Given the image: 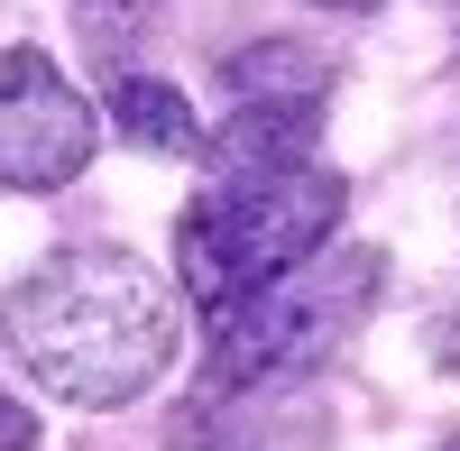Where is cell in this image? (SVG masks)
<instances>
[{
    "label": "cell",
    "mask_w": 460,
    "mask_h": 451,
    "mask_svg": "<svg viewBox=\"0 0 460 451\" xmlns=\"http://www.w3.org/2000/svg\"><path fill=\"white\" fill-rule=\"evenodd\" d=\"M111 120H120L129 147H157V157H194V147H203L184 93L157 84V74H111Z\"/></svg>",
    "instance_id": "6"
},
{
    "label": "cell",
    "mask_w": 460,
    "mask_h": 451,
    "mask_svg": "<svg viewBox=\"0 0 460 451\" xmlns=\"http://www.w3.org/2000/svg\"><path fill=\"white\" fill-rule=\"evenodd\" d=\"M10 350L65 405H129L175 359V295L129 249H56L10 295Z\"/></svg>",
    "instance_id": "1"
},
{
    "label": "cell",
    "mask_w": 460,
    "mask_h": 451,
    "mask_svg": "<svg viewBox=\"0 0 460 451\" xmlns=\"http://www.w3.org/2000/svg\"><path fill=\"white\" fill-rule=\"evenodd\" d=\"M341 175L304 166H258V175H212L175 221V277L203 314L249 305L258 286H277L295 268H314V249L341 221Z\"/></svg>",
    "instance_id": "2"
},
{
    "label": "cell",
    "mask_w": 460,
    "mask_h": 451,
    "mask_svg": "<svg viewBox=\"0 0 460 451\" xmlns=\"http://www.w3.org/2000/svg\"><path fill=\"white\" fill-rule=\"evenodd\" d=\"M368 286H377V258H341V268H323V277L295 268L277 286H258L249 305L212 314V396H240V387L286 378V368H314L341 332L359 323Z\"/></svg>",
    "instance_id": "3"
},
{
    "label": "cell",
    "mask_w": 460,
    "mask_h": 451,
    "mask_svg": "<svg viewBox=\"0 0 460 451\" xmlns=\"http://www.w3.org/2000/svg\"><path fill=\"white\" fill-rule=\"evenodd\" d=\"M28 442H37V415L19 396H0V451H28Z\"/></svg>",
    "instance_id": "8"
},
{
    "label": "cell",
    "mask_w": 460,
    "mask_h": 451,
    "mask_svg": "<svg viewBox=\"0 0 460 451\" xmlns=\"http://www.w3.org/2000/svg\"><path fill=\"white\" fill-rule=\"evenodd\" d=\"M230 93L240 102H314L323 65L304 47H249V56H230Z\"/></svg>",
    "instance_id": "7"
},
{
    "label": "cell",
    "mask_w": 460,
    "mask_h": 451,
    "mask_svg": "<svg viewBox=\"0 0 460 451\" xmlns=\"http://www.w3.org/2000/svg\"><path fill=\"white\" fill-rule=\"evenodd\" d=\"M323 10H377V0H323Z\"/></svg>",
    "instance_id": "9"
},
{
    "label": "cell",
    "mask_w": 460,
    "mask_h": 451,
    "mask_svg": "<svg viewBox=\"0 0 460 451\" xmlns=\"http://www.w3.org/2000/svg\"><path fill=\"white\" fill-rule=\"evenodd\" d=\"M442 451H460V442H442Z\"/></svg>",
    "instance_id": "10"
},
{
    "label": "cell",
    "mask_w": 460,
    "mask_h": 451,
    "mask_svg": "<svg viewBox=\"0 0 460 451\" xmlns=\"http://www.w3.org/2000/svg\"><path fill=\"white\" fill-rule=\"evenodd\" d=\"M84 166H93V102L37 47L0 56V194H47Z\"/></svg>",
    "instance_id": "4"
},
{
    "label": "cell",
    "mask_w": 460,
    "mask_h": 451,
    "mask_svg": "<svg viewBox=\"0 0 460 451\" xmlns=\"http://www.w3.org/2000/svg\"><path fill=\"white\" fill-rule=\"evenodd\" d=\"M314 102H240L230 111V129L194 157H212V175H258V166H304V147H314Z\"/></svg>",
    "instance_id": "5"
}]
</instances>
